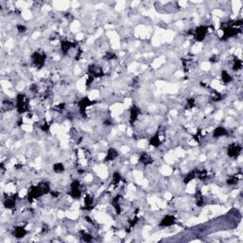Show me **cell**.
Masks as SVG:
<instances>
[{"instance_id":"cell-1","label":"cell","mask_w":243,"mask_h":243,"mask_svg":"<svg viewBox=\"0 0 243 243\" xmlns=\"http://www.w3.org/2000/svg\"><path fill=\"white\" fill-rule=\"evenodd\" d=\"M206 29H207L205 27H199V28L197 29V30H196V37H197L198 41H201L205 37L206 31H207Z\"/></svg>"}]
</instances>
